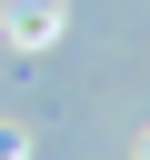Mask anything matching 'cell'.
I'll use <instances>...</instances> for the list:
<instances>
[{"instance_id":"6da1fadb","label":"cell","mask_w":150,"mask_h":160,"mask_svg":"<svg viewBox=\"0 0 150 160\" xmlns=\"http://www.w3.org/2000/svg\"><path fill=\"white\" fill-rule=\"evenodd\" d=\"M0 20H10V40H20V50H40V40L60 30V0H10Z\"/></svg>"},{"instance_id":"7a4b0ae2","label":"cell","mask_w":150,"mask_h":160,"mask_svg":"<svg viewBox=\"0 0 150 160\" xmlns=\"http://www.w3.org/2000/svg\"><path fill=\"white\" fill-rule=\"evenodd\" d=\"M0 160H30V140H20V130H0Z\"/></svg>"},{"instance_id":"3957f363","label":"cell","mask_w":150,"mask_h":160,"mask_svg":"<svg viewBox=\"0 0 150 160\" xmlns=\"http://www.w3.org/2000/svg\"><path fill=\"white\" fill-rule=\"evenodd\" d=\"M140 160H150V130H140Z\"/></svg>"}]
</instances>
